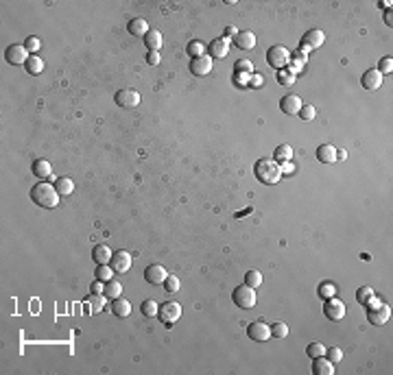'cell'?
Masks as SVG:
<instances>
[{
	"label": "cell",
	"instance_id": "1",
	"mask_svg": "<svg viewBox=\"0 0 393 375\" xmlns=\"http://www.w3.org/2000/svg\"><path fill=\"white\" fill-rule=\"evenodd\" d=\"M31 201L35 205H39V207L53 210V207L59 205V192H57V188H55V186L39 181L37 186L31 188Z\"/></svg>",
	"mask_w": 393,
	"mask_h": 375
},
{
	"label": "cell",
	"instance_id": "2",
	"mask_svg": "<svg viewBox=\"0 0 393 375\" xmlns=\"http://www.w3.org/2000/svg\"><path fill=\"white\" fill-rule=\"evenodd\" d=\"M254 170H256V177H258L260 184H266V186L278 184L280 177H282V170H280L278 161H275V159H266V157L256 164Z\"/></svg>",
	"mask_w": 393,
	"mask_h": 375
},
{
	"label": "cell",
	"instance_id": "3",
	"mask_svg": "<svg viewBox=\"0 0 393 375\" xmlns=\"http://www.w3.org/2000/svg\"><path fill=\"white\" fill-rule=\"evenodd\" d=\"M231 299H234V303L240 308V310H251V308L256 306V301H258V297H256V288H249L247 283L234 288Z\"/></svg>",
	"mask_w": 393,
	"mask_h": 375
},
{
	"label": "cell",
	"instance_id": "4",
	"mask_svg": "<svg viewBox=\"0 0 393 375\" xmlns=\"http://www.w3.org/2000/svg\"><path fill=\"white\" fill-rule=\"evenodd\" d=\"M266 62H269L271 68L275 70H282L286 68V65L291 63V53L286 46H273L269 48V53H266Z\"/></svg>",
	"mask_w": 393,
	"mask_h": 375
},
{
	"label": "cell",
	"instance_id": "5",
	"mask_svg": "<svg viewBox=\"0 0 393 375\" xmlns=\"http://www.w3.org/2000/svg\"><path fill=\"white\" fill-rule=\"evenodd\" d=\"M158 316L166 327H173V323L179 321V316H181V306L175 301H166V303H162V308H160Z\"/></svg>",
	"mask_w": 393,
	"mask_h": 375
},
{
	"label": "cell",
	"instance_id": "6",
	"mask_svg": "<svg viewBox=\"0 0 393 375\" xmlns=\"http://www.w3.org/2000/svg\"><path fill=\"white\" fill-rule=\"evenodd\" d=\"M114 100H116V105H118V107L133 109V107H138V105H140V94L135 92V90L125 88V90H118V92H116Z\"/></svg>",
	"mask_w": 393,
	"mask_h": 375
},
{
	"label": "cell",
	"instance_id": "7",
	"mask_svg": "<svg viewBox=\"0 0 393 375\" xmlns=\"http://www.w3.org/2000/svg\"><path fill=\"white\" fill-rule=\"evenodd\" d=\"M324 314H326V318H330V321H334V323L341 321V318L345 316V303L336 297H330L324 306Z\"/></svg>",
	"mask_w": 393,
	"mask_h": 375
},
{
	"label": "cell",
	"instance_id": "8",
	"mask_svg": "<svg viewBox=\"0 0 393 375\" xmlns=\"http://www.w3.org/2000/svg\"><path fill=\"white\" fill-rule=\"evenodd\" d=\"M4 59H7L11 65H27V62H29V50L24 48V44H13V46L7 48Z\"/></svg>",
	"mask_w": 393,
	"mask_h": 375
},
{
	"label": "cell",
	"instance_id": "9",
	"mask_svg": "<svg viewBox=\"0 0 393 375\" xmlns=\"http://www.w3.org/2000/svg\"><path fill=\"white\" fill-rule=\"evenodd\" d=\"M247 336L256 343H266L271 338V325H266L264 321H256L247 327Z\"/></svg>",
	"mask_w": 393,
	"mask_h": 375
},
{
	"label": "cell",
	"instance_id": "10",
	"mask_svg": "<svg viewBox=\"0 0 393 375\" xmlns=\"http://www.w3.org/2000/svg\"><path fill=\"white\" fill-rule=\"evenodd\" d=\"M190 72L195 77H208L212 72V57L210 55H201V57H195L193 63H190Z\"/></svg>",
	"mask_w": 393,
	"mask_h": 375
},
{
	"label": "cell",
	"instance_id": "11",
	"mask_svg": "<svg viewBox=\"0 0 393 375\" xmlns=\"http://www.w3.org/2000/svg\"><path fill=\"white\" fill-rule=\"evenodd\" d=\"M166 277H168V273H166V268L162 264H151L144 268V280L149 283H153V286H162L166 281Z\"/></svg>",
	"mask_w": 393,
	"mask_h": 375
},
{
	"label": "cell",
	"instance_id": "12",
	"mask_svg": "<svg viewBox=\"0 0 393 375\" xmlns=\"http://www.w3.org/2000/svg\"><path fill=\"white\" fill-rule=\"evenodd\" d=\"M109 266H112L118 275H125L131 268V255L127 251H116L112 255V260H109Z\"/></svg>",
	"mask_w": 393,
	"mask_h": 375
},
{
	"label": "cell",
	"instance_id": "13",
	"mask_svg": "<svg viewBox=\"0 0 393 375\" xmlns=\"http://www.w3.org/2000/svg\"><path fill=\"white\" fill-rule=\"evenodd\" d=\"M301 107H304V103H301V98H299V96H295V94H289V96H284V98L280 100V109L284 111V114H289V116H297Z\"/></svg>",
	"mask_w": 393,
	"mask_h": 375
},
{
	"label": "cell",
	"instance_id": "14",
	"mask_svg": "<svg viewBox=\"0 0 393 375\" xmlns=\"http://www.w3.org/2000/svg\"><path fill=\"white\" fill-rule=\"evenodd\" d=\"M324 42H326V35H324V31H319V29H312V31H308L301 37V46H306L310 53L315 48H319Z\"/></svg>",
	"mask_w": 393,
	"mask_h": 375
},
{
	"label": "cell",
	"instance_id": "15",
	"mask_svg": "<svg viewBox=\"0 0 393 375\" xmlns=\"http://www.w3.org/2000/svg\"><path fill=\"white\" fill-rule=\"evenodd\" d=\"M389 316H391V308L382 306V303L367 312V318H369V323H374V325H385V323L389 321Z\"/></svg>",
	"mask_w": 393,
	"mask_h": 375
},
{
	"label": "cell",
	"instance_id": "16",
	"mask_svg": "<svg viewBox=\"0 0 393 375\" xmlns=\"http://www.w3.org/2000/svg\"><path fill=\"white\" fill-rule=\"evenodd\" d=\"M210 57L212 59H223V57H228V53H229V42L225 37H221V39H212V44H210Z\"/></svg>",
	"mask_w": 393,
	"mask_h": 375
},
{
	"label": "cell",
	"instance_id": "17",
	"mask_svg": "<svg viewBox=\"0 0 393 375\" xmlns=\"http://www.w3.org/2000/svg\"><path fill=\"white\" fill-rule=\"evenodd\" d=\"M360 83H362V88H365V90H378L382 85V74L378 72L376 68H371V70H367V72L362 74Z\"/></svg>",
	"mask_w": 393,
	"mask_h": 375
},
{
	"label": "cell",
	"instance_id": "18",
	"mask_svg": "<svg viewBox=\"0 0 393 375\" xmlns=\"http://www.w3.org/2000/svg\"><path fill=\"white\" fill-rule=\"evenodd\" d=\"M234 44H236V48H240V50H251L256 46V35L251 31H240L234 37Z\"/></svg>",
	"mask_w": 393,
	"mask_h": 375
},
{
	"label": "cell",
	"instance_id": "19",
	"mask_svg": "<svg viewBox=\"0 0 393 375\" xmlns=\"http://www.w3.org/2000/svg\"><path fill=\"white\" fill-rule=\"evenodd\" d=\"M112 255H114V251L109 249L107 245H97L92 249V260L97 262V264H109Z\"/></svg>",
	"mask_w": 393,
	"mask_h": 375
},
{
	"label": "cell",
	"instance_id": "20",
	"mask_svg": "<svg viewBox=\"0 0 393 375\" xmlns=\"http://www.w3.org/2000/svg\"><path fill=\"white\" fill-rule=\"evenodd\" d=\"M127 31L131 35H135V37H144V35L149 33V22L144 18H133L127 24Z\"/></svg>",
	"mask_w": 393,
	"mask_h": 375
},
{
	"label": "cell",
	"instance_id": "21",
	"mask_svg": "<svg viewBox=\"0 0 393 375\" xmlns=\"http://www.w3.org/2000/svg\"><path fill=\"white\" fill-rule=\"evenodd\" d=\"M312 373L315 375H332L334 373V364L330 362L328 358H315V362H312Z\"/></svg>",
	"mask_w": 393,
	"mask_h": 375
},
{
	"label": "cell",
	"instance_id": "22",
	"mask_svg": "<svg viewBox=\"0 0 393 375\" xmlns=\"http://www.w3.org/2000/svg\"><path fill=\"white\" fill-rule=\"evenodd\" d=\"M317 159H319L321 164H334L336 161V149L330 144H321L319 149H317Z\"/></svg>",
	"mask_w": 393,
	"mask_h": 375
},
{
	"label": "cell",
	"instance_id": "23",
	"mask_svg": "<svg viewBox=\"0 0 393 375\" xmlns=\"http://www.w3.org/2000/svg\"><path fill=\"white\" fill-rule=\"evenodd\" d=\"M31 170H33V175L37 177V179H48V177L53 175V172H50L53 168H50V161L48 159H35Z\"/></svg>",
	"mask_w": 393,
	"mask_h": 375
},
{
	"label": "cell",
	"instance_id": "24",
	"mask_svg": "<svg viewBox=\"0 0 393 375\" xmlns=\"http://www.w3.org/2000/svg\"><path fill=\"white\" fill-rule=\"evenodd\" d=\"M112 312H114L118 318H127L129 314H131V303L127 301V299H123V297L114 299V303H112Z\"/></svg>",
	"mask_w": 393,
	"mask_h": 375
},
{
	"label": "cell",
	"instance_id": "25",
	"mask_svg": "<svg viewBox=\"0 0 393 375\" xmlns=\"http://www.w3.org/2000/svg\"><path fill=\"white\" fill-rule=\"evenodd\" d=\"M144 46H147L151 53H158L162 48V33L160 31H149L144 35Z\"/></svg>",
	"mask_w": 393,
	"mask_h": 375
},
{
	"label": "cell",
	"instance_id": "26",
	"mask_svg": "<svg viewBox=\"0 0 393 375\" xmlns=\"http://www.w3.org/2000/svg\"><path fill=\"white\" fill-rule=\"evenodd\" d=\"M120 292H123V283H120L118 280H109V281H105V288H103V295L107 297V299H118L120 297Z\"/></svg>",
	"mask_w": 393,
	"mask_h": 375
},
{
	"label": "cell",
	"instance_id": "27",
	"mask_svg": "<svg viewBox=\"0 0 393 375\" xmlns=\"http://www.w3.org/2000/svg\"><path fill=\"white\" fill-rule=\"evenodd\" d=\"M55 188H57L59 196H68L74 190V181L70 177H59V179H55Z\"/></svg>",
	"mask_w": 393,
	"mask_h": 375
},
{
	"label": "cell",
	"instance_id": "28",
	"mask_svg": "<svg viewBox=\"0 0 393 375\" xmlns=\"http://www.w3.org/2000/svg\"><path fill=\"white\" fill-rule=\"evenodd\" d=\"M105 303H107V297H105V295H94V292H92V297L88 299V306H90V312H92V314L103 312Z\"/></svg>",
	"mask_w": 393,
	"mask_h": 375
},
{
	"label": "cell",
	"instance_id": "29",
	"mask_svg": "<svg viewBox=\"0 0 393 375\" xmlns=\"http://www.w3.org/2000/svg\"><path fill=\"white\" fill-rule=\"evenodd\" d=\"M291 157H293V149H291V144H280L278 149H275V153H273V159L280 161V164L291 161Z\"/></svg>",
	"mask_w": 393,
	"mask_h": 375
},
{
	"label": "cell",
	"instance_id": "30",
	"mask_svg": "<svg viewBox=\"0 0 393 375\" xmlns=\"http://www.w3.org/2000/svg\"><path fill=\"white\" fill-rule=\"evenodd\" d=\"M97 280H100V281H109V280H114V275H116V271L109 264H98L97 266Z\"/></svg>",
	"mask_w": 393,
	"mask_h": 375
},
{
	"label": "cell",
	"instance_id": "31",
	"mask_svg": "<svg viewBox=\"0 0 393 375\" xmlns=\"http://www.w3.org/2000/svg\"><path fill=\"white\" fill-rule=\"evenodd\" d=\"M371 299H374V288H371V286H362V288H359V292H356V301H359L360 306H367Z\"/></svg>",
	"mask_w": 393,
	"mask_h": 375
},
{
	"label": "cell",
	"instance_id": "32",
	"mask_svg": "<svg viewBox=\"0 0 393 375\" xmlns=\"http://www.w3.org/2000/svg\"><path fill=\"white\" fill-rule=\"evenodd\" d=\"M24 68H27V72L29 74H39L44 70V62L39 57H29V62H27V65H24Z\"/></svg>",
	"mask_w": 393,
	"mask_h": 375
},
{
	"label": "cell",
	"instance_id": "33",
	"mask_svg": "<svg viewBox=\"0 0 393 375\" xmlns=\"http://www.w3.org/2000/svg\"><path fill=\"white\" fill-rule=\"evenodd\" d=\"M162 286H164V290L168 292V295H175V292H179V286H181V283H179V277H177V275H168Z\"/></svg>",
	"mask_w": 393,
	"mask_h": 375
},
{
	"label": "cell",
	"instance_id": "34",
	"mask_svg": "<svg viewBox=\"0 0 393 375\" xmlns=\"http://www.w3.org/2000/svg\"><path fill=\"white\" fill-rule=\"evenodd\" d=\"M142 314L144 316H158V312H160V306L153 301V299H147V301H142Z\"/></svg>",
	"mask_w": 393,
	"mask_h": 375
},
{
	"label": "cell",
	"instance_id": "35",
	"mask_svg": "<svg viewBox=\"0 0 393 375\" xmlns=\"http://www.w3.org/2000/svg\"><path fill=\"white\" fill-rule=\"evenodd\" d=\"M306 353H308V358H321V356H326V347L321 343H310L308 344V349H306Z\"/></svg>",
	"mask_w": 393,
	"mask_h": 375
},
{
	"label": "cell",
	"instance_id": "36",
	"mask_svg": "<svg viewBox=\"0 0 393 375\" xmlns=\"http://www.w3.org/2000/svg\"><path fill=\"white\" fill-rule=\"evenodd\" d=\"M245 283H247L249 288H258L260 283H262V275H260L258 271H249V273L245 275Z\"/></svg>",
	"mask_w": 393,
	"mask_h": 375
},
{
	"label": "cell",
	"instance_id": "37",
	"mask_svg": "<svg viewBox=\"0 0 393 375\" xmlns=\"http://www.w3.org/2000/svg\"><path fill=\"white\" fill-rule=\"evenodd\" d=\"M188 53L193 55V59L195 57H201V55H205V44L199 42V39H195V42L188 44Z\"/></svg>",
	"mask_w": 393,
	"mask_h": 375
},
{
	"label": "cell",
	"instance_id": "38",
	"mask_svg": "<svg viewBox=\"0 0 393 375\" xmlns=\"http://www.w3.org/2000/svg\"><path fill=\"white\" fill-rule=\"evenodd\" d=\"M286 334H289V325L286 323H273L271 325V336L273 338H286Z\"/></svg>",
	"mask_w": 393,
	"mask_h": 375
},
{
	"label": "cell",
	"instance_id": "39",
	"mask_svg": "<svg viewBox=\"0 0 393 375\" xmlns=\"http://www.w3.org/2000/svg\"><path fill=\"white\" fill-rule=\"evenodd\" d=\"M326 358L330 360L332 364H339L341 360H343V351H341L339 347H330V349H326Z\"/></svg>",
	"mask_w": 393,
	"mask_h": 375
},
{
	"label": "cell",
	"instance_id": "40",
	"mask_svg": "<svg viewBox=\"0 0 393 375\" xmlns=\"http://www.w3.org/2000/svg\"><path fill=\"white\" fill-rule=\"evenodd\" d=\"M334 292H336V288H334V283H330V281H324L319 286V297H324V299L334 297Z\"/></svg>",
	"mask_w": 393,
	"mask_h": 375
},
{
	"label": "cell",
	"instance_id": "41",
	"mask_svg": "<svg viewBox=\"0 0 393 375\" xmlns=\"http://www.w3.org/2000/svg\"><path fill=\"white\" fill-rule=\"evenodd\" d=\"M236 72L254 74V63H251L249 59H238V62H236Z\"/></svg>",
	"mask_w": 393,
	"mask_h": 375
},
{
	"label": "cell",
	"instance_id": "42",
	"mask_svg": "<svg viewBox=\"0 0 393 375\" xmlns=\"http://www.w3.org/2000/svg\"><path fill=\"white\" fill-rule=\"evenodd\" d=\"M315 114H317V109L312 107V105H304V107L299 109V114H297V116H299L301 120H306V123H310V120L315 118Z\"/></svg>",
	"mask_w": 393,
	"mask_h": 375
},
{
	"label": "cell",
	"instance_id": "43",
	"mask_svg": "<svg viewBox=\"0 0 393 375\" xmlns=\"http://www.w3.org/2000/svg\"><path fill=\"white\" fill-rule=\"evenodd\" d=\"M278 81H280L282 85H293L295 74H291L286 68H282V70H278Z\"/></svg>",
	"mask_w": 393,
	"mask_h": 375
},
{
	"label": "cell",
	"instance_id": "44",
	"mask_svg": "<svg viewBox=\"0 0 393 375\" xmlns=\"http://www.w3.org/2000/svg\"><path fill=\"white\" fill-rule=\"evenodd\" d=\"M24 48H27L29 53H37V50L42 48V42H39L37 37H33V35H31V37H27V42H24Z\"/></svg>",
	"mask_w": 393,
	"mask_h": 375
},
{
	"label": "cell",
	"instance_id": "45",
	"mask_svg": "<svg viewBox=\"0 0 393 375\" xmlns=\"http://www.w3.org/2000/svg\"><path fill=\"white\" fill-rule=\"evenodd\" d=\"M376 70H378L380 74H391V70H393V59H391V57H385V59L380 62V68H376Z\"/></svg>",
	"mask_w": 393,
	"mask_h": 375
},
{
	"label": "cell",
	"instance_id": "46",
	"mask_svg": "<svg viewBox=\"0 0 393 375\" xmlns=\"http://www.w3.org/2000/svg\"><path fill=\"white\" fill-rule=\"evenodd\" d=\"M291 59H293V62H291V63H293V65H297V68H304V65H306V55H301L299 53V50H297V53L293 55V57H291Z\"/></svg>",
	"mask_w": 393,
	"mask_h": 375
},
{
	"label": "cell",
	"instance_id": "47",
	"mask_svg": "<svg viewBox=\"0 0 393 375\" xmlns=\"http://www.w3.org/2000/svg\"><path fill=\"white\" fill-rule=\"evenodd\" d=\"M236 81H238L240 88H245V85H249L251 81V74H245V72H236Z\"/></svg>",
	"mask_w": 393,
	"mask_h": 375
},
{
	"label": "cell",
	"instance_id": "48",
	"mask_svg": "<svg viewBox=\"0 0 393 375\" xmlns=\"http://www.w3.org/2000/svg\"><path fill=\"white\" fill-rule=\"evenodd\" d=\"M280 170H282V175H293L295 166L291 164V161H284V164H280Z\"/></svg>",
	"mask_w": 393,
	"mask_h": 375
},
{
	"label": "cell",
	"instance_id": "49",
	"mask_svg": "<svg viewBox=\"0 0 393 375\" xmlns=\"http://www.w3.org/2000/svg\"><path fill=\"white\" fill-rule=\"evenodd\" d=\"M103 288H105V281H100V280H97L92 283V292L94 295H103Z\"/></svg>",
	"mask_w": 393,
	"mask_h": 375
},
{
	"label": "cell",
	"instance_id": "50",
	"mask_svg": "<svg viewBox=\"0 0 393 375\" xmlns=\"http://www.w3.org/2000/svg\"><path fill=\"white\" fill-rule=\"evenodd\" d=\"M249 85H251V88H260V85H262V77H260V74H251Z\"/></svg>",
	"mask_w": 393,
	"mask_h": 375
},
{
	"label": "cell",
	"instance_id": "51",
	"mask_svg": "<svg viewBox=\"0 0 393 375\" xmlns=\"http://www.w3.org/2000/svg\"><path fill=\"white\" fill-rule=\"evenodd\" d=\"M236 35H238V29H236V27H228V29H225V39L236 37Z\"/></svg>",
	"mask_w": 393,
	"mask_h": 375
},
{
	"label": "cell",
	"instance_id": "52",
	"mask_svg": "<svg viewBox=\"0 0 393 375\" xmlns=\"http://www.w3.org/2000/svg\"><path fill=\"white\" fill-rule=\"evenodd\" d=\"M147 59H149V63H151V65H158V63H160V55H158V53H149V57H147Z\"/></svg>",
	"mask_w": 393,
	"mask_h": 375
},
{
	"label": "cell",
	"instance_id": "53",
	"mask_svg": "<svg viewBox=\"0 0 393 375\" xmlns=\"http://www.w3.org/2000/svg\"><path fill=\"white\" fill-rule=\"evenodd\" d=\"M336 159H347V151H336Z\"/></svg>",
	"mask_w": 393,
	"mask_h": 375
},
{
	"label": "cell",
	"instance_id": "54",
	"mask_svg": "<svg viewBox=\"0 0 393 375\" xmlns=\"http://www.w3.org/2000/svg\"><path fill=\"white\" fill-rule=\"evenodd\" d=\"M380 7H382V9H391V0H389V2H387V0H382Z\"/></svg>",
	"mask_w": 393,
	"mask_h": 375
}]
</instances>
